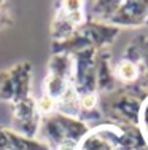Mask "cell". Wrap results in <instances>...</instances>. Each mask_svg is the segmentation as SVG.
Returning <instances> with one entry per match:
<instances>
[{"mask_svg": "<svg viewBox=\"0 0 148 150\" xmlns=\"http://www.w3.org/2000/svg\"><path fill=\"white\" fill-rule=\"evenodd\" d=\"M58 150H78V144L76 142H62L58 145Z\"/></svg>", "mask_w": 148, "mask_h": 150, "instance_id": "cell-4", "label": "cell"}, {"mask_svg": "<svg viewBox=\"0 0 148 150\" xmlns=\"http://www.w3.org/2000/svg\"><path fill=\"white\" fill-rule=\"evenodd\" d=\"M116 72H118V77L124 81H132V80H135L137 75H139L137 67L134 66L131 61H123V62H119Z\"/></svg>", "mask_w": 148, "mask_h": 150, "instance_id": "cell-3", "label": "cell"}, {"mask_svg": "<svg viewBox=\"0 0 148 150\" xmlns=\"http://www.w3.org/2000/svg\"><path fill=\"white\" fill-rule=\"evenodd\" d=\"M13 118L16 121L18 129L21 131L19 134L27 136V137L35 136L40 125V112L37 109V104L30 98L16 102L13 109Z\"/></svg>", "mask_w": 148, "mask_h": 150, "instance_id": "cell-2", "label": "cell"}, {"mask_svg": "<svg viewBox=\"0 0 148 150\" xmlns=\"http://www.w3.org/2000/svg\"><path fill=\"white\" fill-rule=\"evenodd\" d=\"M46 136L54 144H62V142H76L86 134L88 126L81 120H76L73 117H67L62 113L48 117L46 120Z\"/></svg>", "mask_w": 148, "mask_h": 150, "instance_id": "cell-1", "label": "cell"}]
</instances>
